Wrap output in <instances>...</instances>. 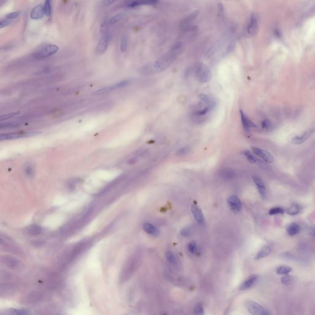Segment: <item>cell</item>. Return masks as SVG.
<instances>
[{
	"instance_id": "3957f363",
	"label": "cell",
	"mask_w": 315,
	"mask_h": 315,
	"mask_svg": "<svg viewBox=\"0 0 315 315\" xmlns=\"http://www.w3.org/2000/svg\"><path fill=\"white\" fill-rule=\"evenodd\" d=\"M58 50L59 47L53 44H49L38 50L34 56L37 59H45L56 54Z\"/></svg>"
},
{
	"instance_id": "5bb4252c",
	"label": "cell",
	"mask_w": 315,
	"mask_h": 315,
	"mask_svg": "<svg viewBox=\"0 0 315 315\" xmlns=\"http://www.w3.org/2000/svg\"><path fill=\"white\" fill-rule=\"evenodd\" d=\"M314 132V129H310V130L305 132L303 134H302L300 136L294 137L292 138V142L295 145L301 144L304 143L305 141H306L313 134Z\"/></svg>"
},
{
	"instance_id": "60d3db41",
	"label": "cell",
	"mask_w": 315,
	"mask_h": 315,
	"mask_svg": "<svg viewBox=\"0 0 315 315\" xmlns=\"http://www.w3.org/2000/svg\"><path fill=\"white\" fill-rule=\"evenodd\" d=\"M12 21L13 20L5 19L4 20H2L1 22H0V28H2L5 27H6V26L10 25L12 22Z\"/></svg>"
},
{
	"instance_id": "7402d4cb",
	"label": "cell",
	"mask_w": 315,
	"mask_h": 315,
	"mask_svg": "<svg viewBox=\"0 0 315 315\" xmlns=\"http://www.w3.org/2000/svg\"><path fill=\"white\" fill-rule=\"evenodd\" d=\"M157 1H138V2H131L128 3V6L130 8H134L142 5H153L157 3Z\"/></svg>"
},
{
	"instance_id": "f1b7e54d",
	"label": "cell",
	"mask_w": 315,
	"mask_h": 315,
	"mask_svg": "<svg viewBox=\"0 0 315 315\" xmlns=\"http://www.w3.org/2000/svg\"><path fill=\"white\" fill-rule=\"evenodd\" d=\"M281 283L286 286H289L294 281V278L289 274L284 275L281 279Z\"/></svg>"
},
{
	"instance_id": "4fadbf2b",
	"label": "cell",
	"mask_w": 315,
	"mask_h": 315,
	"mask_svg": "<svg viewBox=\"0 0 315 315\" xmlns=\"http://www.w3.org/2000/svg\"><path fill=\"white\" fill-rule=\"evenodd\" d=\"M44 15V6L43 4H39L33 8L31 10L30 13V17L32 19L38 20L41 19Z\"/></svg>"
},
{
	"instance_id": "d6986e66",
	"label": "cell",
	"mask_w": 315,
	"mask_h": 315,
	"mask_svg": "<svg viewBox=\"0 0 315 315\" xmlns=\"http://www.w3.org/2000/svg\"><path fill=\"white\" fill-rule=\"evenodd\" d=\"M220 175L223 179L226 180H230L234 178L235 176V173L233 169L229 168H225L221 170Z\"/></svg>"
},
{
	"instance_id": "7a4b0ae2",
	"label": "cell",
	"mask_w": 315,
	"mask_h": 315,
	"mask_svg": "<svg viewBox=\"0 0 315 315\" xmlns=\"http://www.w3.org/2000/svg\"><path fill=\"white\" fill-rule=\"evenodd\" d=\"M196 76L200 83H207L211 80L212 73L207 65L200 64L196 69Z\"/></svg>"
},
{
	"instance_id": "ac0fdd59",
	"label": "cell",
	"mask_w": 315,
	"mask_h": 315,
	"mask_svg": "<svg viewBox=\"0 0 315 315\" xmlns=\"http://www.w3.org/2000/svg\"><path fill=\"white\" fill-rule=\"evenodd\" d=\"M200 99L202 100V102L206 104V106L211 107L213 109H214V107L216 106V102L215 100L212 98L211 97L209 96L207 94H201L199 96Z\"/></svg>"
},
{
	"instance_id": "7c38bea8",
	"label": "cell",
	"mask_w": 315,
	"mask_h": 315,
	"mask_svg": "<svg viewBox=\"0 0 315 315\" xmlns=\"http://www.w3.org/2000/svg\"><path fill=\"white\" fill-rule=\"evenodd\" d=\"M109 37L107 34H105L100 40L96 46V52L97 54H102L107 50L109 45Z\"/></svg>"
},
{
	"instance_id": "836d02e7",
	"label": "cell",
	"mask_w": 315,
	"mask_h": 315,
	"mask_svg": "<svg viewBox=\"0 0 315 315\" xmlns=\"http://www.w3.org/2000/svg\"><path fill=\"white\" fill-rule=\"evenodd\" d=\"M166 257L169 263H170L172 264H176V257H175L173 252H172L171 251H167L166 253Z\"/></svg>"
},
{
	"instance_id": "8d00e7d4",
	"label": "cell",
	"mask_w": 315,
	"mask_h": 315,
	"mask_svg": "<svg viewBox=\"0 0 315 315\" xmlns=\"http://www.w3.org/2000/svg\"><path fill=\"white\" fill-rule=\"evenodd\" d=\"M191 233V229L190 227H185L180 231V235L183 237H188Z\"/></svg>"
},
{
	"instance_id": "9a60e30c",
	"label": "cell",
	"mask_w": 315,
	"mask_h": 315,
	"mask_svg": "<svg viewBox=\"0 0 315 315\" xmlns=\"http://www.w3.org/2000/svg\"><path fill=\"white\" fill-rule=\"evenodd\" d=\"M253 180L257 188V190L260 196L262 198H265L266 196V188L263 181L261 180L260 177L256 176H253Z\"/></svg>"
},
{
	"instance_id": "d6a6232c",
	"label": "cell",
	"mask_w": 315,
	"mask_h": 315,
	"mask_svg": "<svg viewBox=\"0 0 315 315\" xmlns=\"http://www.w3.org/2000/svg\"><path fill=\"white\" fill-rule=\"evenodd\" d=\"M51 2L50 1H46L43 5L44 14L46 16H50L51 14Z\"/></svg>"
},
{
	"instance_id": "ffe728a7",
	"label": "cell",
	"mask_w": 315,
	"mask_h": 315,
	"mask_svg": "<svg viewBox=\"0 0 315 315\" xmlns=\"http://www.w3.org/2000/svg\"><path fill=\"white\" fill-rule=\"evenodd\" d=\"M271 252V248L269 246H264L262 248L257 254L255 256V260H260L267 257Z\"/></svg>"
},
{
	"instance_id": "f35d334b",
	"label": "cell",
	"mask_w": 315,
	"mask_h": 315,
	"mask_svg": "<svg viewBox=\"0 0 315 315\" xmlns=\"http://www.w3.org/2000/svg\"><path fill=\"white\" fill-rule=\"evenodd\" d=\"M261 126L263 129L268 130L271 128V122L268 119H265L261 122Z\"/></svg>"
},
{
	"instance_id": "277c9868",
	"label": "cell",
	"mask_w": 315,
	"mask_h": 315,
	"mask_svg": "<svg viewBox=\"0 0 315 315\" xmlns=\"http://www.w3.org/2000/svg\"><path fill=\"white\" fill-rule=\"evenodd\" d=\"M245 307L252 315H270L263 307L254 301L248 300L246 302Z\"/></svg>"
},
{
	"instance_id": "b9f144b4",
	"label": "cell",
	"mask_w": 315,
	"mask_h": 315,
	"mask_svg": "<svg viewBox=\"0 0 315 315\" xmlns=\"http://www.w3.org/2000/svg\"><path fill=\"white\" fill-rule=\"evenodd\" d=\"M25 173L27 174V176H33V169H32L31 166H28V167H26V169H25Z\"/></svg>"
},
{
	"instance_id": "e575fe53",
	"label": "cell",
	"mask_w": 315,
	"mask_h": 315,
	"mask_svg": "<svg viewBox=\"0 0 315 315\" xmlns=\"http://www.w3.org/2000/svg\"><path fill=\"white\" fill-rule=\"evenodd\" d=\"M21 13V12H20V11L11 12L10 14H8V15H6V17H5V19H9V20H13L14 19L17 18V17H18V16H19Z\"/></svg>"
},
{
	"instance_id": "9c48e42d",
	"label": "cell",
	"mask_w": 315,
	"mask_h": 315,
	"mask_svg": "<svg viewBox=\"0 0 315 315\" xmlns=\"http://www.w3.org/2000/svg\"><path fill=\"white\" fill-rule=\"evenodd\" d=\"M227 203L231 209V211L234 213H238L241 211L242 209V203L240 200L235 195H232L229 197Z\"/></svg>"
},
{
	"instance_id": "7bdbcfd3",
	"label": "cell",
	"mask_w": 315,
	"mask_h": 315,
	"mask_svg": "<svg viewBox=\"0 0 315 315\" xmlns=\"http://www.w3.org/2000/svg\"><path fill=\"white\" fill-rule=\"evenodd\" d=\"M113 3V1H105V2H103V4H104L105 5H110V4H112Z\"/></svg>"
},
{
	"instance_id": "ab89813d",
	"label": "cell",
	"mask_w": 315,
	"mask_h": 315,
	"mask_svg": "<svg viewBox=\"0 0 315 315\" xmlns=\"http://www.w3.org/2000/svg\"><path fill=\"white\" fill-rule=\"evenodd\" d=\"M17 114H18L17 113H8L6 115H2L1 117H0V120H1V121H2L3 120H6L9 118H11L14 117V116L17 115Z\"/></svg>"
},
{
	"instance_id": "f546056e",
	"label": "cell",
	"mask_w": 315,
	"mask_h": 315,
	"mask_svg": "<svg viewBox=\"0 0 315 315\" xmlns=\"http://www.w3.org/2000/svg\"><path fill=\"white\" fill-rule=\"evenodd\" d=\"M188 250L192 254H195L198 252L197 244L195 241H191L188 245Z\"/></svg>"
},
{
	"instance_id": "d4e9b609",
	"label": "cell",
	"mask_w": 315,
	"mask_h": 315,
	"mask_svg": "<svg viewBox=\"0 0 315 315\" xmlns=\"http://www.w3.org/2000/svg\"><path fill=\"white\" fill-rule=\"evenodd\" d=\"M292 268L286 265H281L278 267L276 270V272L277 274L280 275H286L288 274L291 271H292Z\"/></svg>"
},
{
	"instance_id": "2e32d148",
	"label": "cell",
	"mask_w": 315,
	"mask_h": 315,
	"mask_svg": "<svg viewBox=\"0 0 315 315\" xmlns=\"http://www.w3.org/2000/svg\"><path fill=\"white\" fill-rule=\"evenodd\" d=\"M240 116L242 126L245 129L257 127V125L247 116V115H246L242 110H240Z\"/></svg>"
},
{
	"instance_id": "52a82bcc",
	"label": "cell",
	"mask_w": 315,
	"mask_h": 315,
	"mask_svg": "<svg viewBox=\"0 0 315 315\" xmlns=\"http://www.w3.org/2000/svg\"><path fill=\"white\" fill-rule=\"evenodd\" d=\"M258 30V20L257 17L252 14L248 24L246 32L247 36L251 37L254 36Z\"/></svg>"
},
{
	"instance_id": "603a6c76",
	"label": "cell",
	"mask_w": 315,
	"mask_h": 315,
	"mask_svg": "<svg viewBox=\"0 0 315 315\" xmlns=\"http://www.w3.org/2000/svg\"><path fill=\"white\" fill-rule=\"evenodd\" d=\"M43 229L40 226L38 225H31L28 229V233L32 236H37L41 234Z\"/></svg>"
},
{
	"instance_id": "8fae6325",
	"label": "cell",
	"mask_w": 315,
	"mask_h": 315,
	"mask_svg": "<svg viewBox=\"0 0 315 315\" xmlns=\"http://www.w3.org/2000/svg\"><path fill=\"white\" fill-rule=\"evenodd\" d=\"M258 276L257 274H252L245 281L241 284L239 287V290L241 291H246L252 286H254L258 281Z\"/></svg>"
},
{
	"instance_id": "e0dca14e",
	"label": "cell",
	"mask_w": 315,
	"mask_h": 315,
	"mask_svg": "<svg viewBox=\"0 0 315 315\" xmlns=\"http://www.w3.org/2000/svg\"><path fill=\"white\" fill-rule=\"evenodd\" d=\"M143 228L144 231L148 233V235H153V236H157L160 233L159 230L155 226H154L153 224L150 223H144Z\"/></svg>"
},
{
	"instance_id": "74e56055",
	"label": "cell",
	"mask_w": 315,
	"mask_h": 315,
	"mask_svg": "<svg viewBox=\"0 0 315 315\" xmlns=\"http://www.w3.org/2000/svg\"><path fill=\"white\" fill-rule=\"evenodd\" d=\"M189 151H190V148L188 147H187V146L183 147L178 150L177 154L179 156H184V155H186L187 154H188Z\"/></svg>"
},
{
	"instance_id": "5b68a950",
	"label": "cell",
	"mask_w": 315,
	"mask_h": 315,
	"mask_svg": "<svg viewBox=\"0 0 315 315\" xmlns=\"http://www.w3.org/2000/svg\"><path fill=\"white\" fill-rule=\"evenodd\" d=\"M130 83H131V81L128 80L121 81L119 83H115V84L109 86L108 87H104V88H102L99 90H97V91L94 92L93 94H94V95H100V94H106V93H110L111 91L116 90L118 89L122 88V87H125L127 86L128 85H129L130 84Z\"/></svg>"
},
{
	"instance_id": "4dcf8cb0",
	"label": "cell",
	"mask_w": 315,
	"mask_h": 315,
	"mask_svg": "<svg viewBox=\"0 0 315 315\" xmlns=\"http://www.w3.org/2000/svg\"><path fill=\"white\" fill-rule=\"evenodd\" d=\"M128 46V37L126 35H122L121 38V43H120V49L121 52H125Z\"/></svg>"
},
{
	"instance_id": "4316f807",
	"label": "cell",
	"mask_w": 315,
	"mask_h": 315,
	"mask_svg": "<svg viewBox=\"0 0 315 315\" xmlns=\"http://www.w3.org/2000/svg\"><path fill=\"white\" fill-rule=\"evenodd\" d=\"M9 315H29V313L24 310L11 309L8 311Z\"/></svg>"
},
{
	"instance_id": "8992f818",
	"label": "cell",
	"mask_w": 315,
	"mask_h": 315,
	"mask_svg": "<svg viewBox=\"0 0 315 315\" xmlns=\"http://www.w3.org/2000/svg\"><path fill=\"white\" fill-rule=\"evenodd\" d=\"M38 134H39V132H16V133L5 134L1 135V136H0V139H1V141H9V140H14V139L31 137L33 135H37Z\"/></svg>"
},
{
	"instance_id": "30bf717a",
	"label": "cell",
	"mask_w": 315,
	"mask_h": 315,
	"mask_svg": "<svg viewBox=\"0 0 315 315\" xmlns=\"http://www.w3.org/2000/svg\"><path fill=\"white\" fill-rule=\"evenodd\" d=\"M191 213L196 222L200 225H203L205 222L204 217L201 209L196 204H193L191 206Z\"/></svg>"
},
{
	"instance_id": "d590c367",
	"label": "cell",
	"mask_w": 315,
	"mask_h": 315,
	"mask_svg": "<svg viewBox=\"0 0 315 315\" xmlns=\"http://www.w3.org/2000/svg\"><path fill=\"white\" fill-rule=\"evenodd\" d=\"M195 313L196 315H204V308L201 304H197L195 306Z\"/></svg>"
},
{
	"instance_id": "f6af8a7d",
	"label": "cell",
	"mask_w": 315,
	"mask_h": 315,
	"mask_svg": "<svg viewBox=\"0 0 315 315\" xmlns=\"http://www.w3.org/2000/svg\"><path fill=\"white\" fill-rule=\"evenodd\" d=\"M163 315H168V314H166V313H164V314H163Z\"/></svg>"
},
{
	"instance_id": "6da1fadb",
	"label": "cell",
	"mask_w": 315,
	"mask_h": 315,
	"mask_svg": "<svg viewBox=\"0 0 315 315\" xmlns=\"http://www.w3.org/2000/svg\"><path fill=\"white\" fill-rule=\"evenodd\" d=\"M183 47L180 42L175 44L170 50L153 63L144 66L141 69V72L146 75H154L164 71L182 54Z\"/></svg>"
},
{
	"instance_id": "ee69618b",
	"label": "cell",
	"mask_w": 315,
	"mask_h": 315,
	"mask_svg": "<svg viewBox=\"0 0 315 315\" xmlns=\"http://www.w3.org/2000/svg\"><path fill=\"white\" fill-rule=\"evenodd\" d=\"M312 235H313L314 236H315V229L313 230V231L312 232Z\"/></svg>"
},
{
	"instance_id": "1f68e13d",
	"label": "cell",
	"mask_w": 315,
	"mask_h": 315,
	"mask_svg": "<svg viewBox=\"0 0 315 315\" xmlns=\"http://www.w3.org/2000/svg\"><path fill=\"white\" fill-rule=\"evenodd\" d=\"M284 209L281 207H273L270 209L269 211V214L271 216L276 215V214H282L284 213Z\"/></svg>"
},
{
	"instance_id": "cb8c5ba5",
	"label": "cell",
	"mask_w": 315,
	"mask_h": 315,
	"mask_svg": "<svg viewBox=\"0 0 315 315\" xmlns=\"http://www.w3.org/2000/svg\"><path fill=\"white\" fill-rule=\"evenodd\" d=\"M300 206L297 204H293L286 210V213L291 216L298 214L300 212Z\"/></svg>"
},
{
	"instance_id": "ba28073f",
	"label": "cell",
	"mask_w": 315,
	"mask_h": 315,
	"mask_svg": "<svg viewBox=\"0 0 315 315\" xmlns=\"http://www.w3.org/2000/svg\"><path fill=\"white\" fill-rule=\"evenodd\" d=\"M252 149L254 154L261 158L265 162L268 163H272L273 162V156L268 151L255 147H252Z\"/></svg>"
},
{
	"instance_id": "44dd1931",
	"label": "cell",
	"mask_w": 315,
	"mask_h": 315,
	"mask_svg": "<svg viewBox=\"0 0 315 315\" xmlns=\"http://www.w3.org/2000/svg\"><path fill=\"white\" fill-rule=\"evenodd\" d=\"M287 233L290 236H295L297 234H299L300 232V226L295 223H293L291 224L287 229Z\"/></svg>"
},
{
	"instance_id": "83f0119b",
	"label": "cell",
	"mask_w": 315,
	"mask_h": 315,
	"mask_svg": "<svg viewBox=\"0 0 315 315\" xmlns=\"http://www.w3.org/2000/svg\"><path fill=\"white\" fill-rule=\"evenodd\" d=\"M243 154L246 158V159L248 160L249 163L251 164H255L257 162V160L255 158V156L251 153V152L249 150H244L243 151Z\"/></svg>"
},
{
	"instance_id": "484cf974",
	"label": "cell",
	"mask_w": 315,
	"mask_h": 315,
	"mask_svg": "<svg viewBox=\"0 0 315 315\" xmlns=\"http://www.w3.org/2000/svg\"><path fill=\"white\" fill-rule=\"evenodd\" d=\"M123 17H124L123 14H118L115 15V16L111 17L110 19H109L107 21V24H115L118 22L119 21H120L122 18H123Z\"/></svg>"
}]
</instances>
